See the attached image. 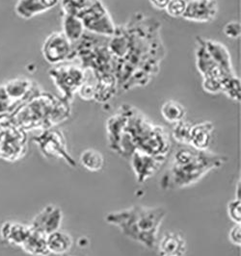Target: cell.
<instances>
[{"label": "cell", "instance_id": "cell-11", "mask_svg": "<svg viewBox=\"0 0 241 256\" xmlns=\"http://www.w3.org/2000/svg\"><path fill=\"white\" fill-rule=\"evenodd\" d=\"M42 53L48 63L57 66L74 60V44L63 32H53L45 40Z\"/></svg>", "mask_w": 241, "mask_h": 256}, {"label": "cell", "instance_id": "cell-3", "mask_svg": "<svg viewBox=\"0 0 241 256\" xmlns=\"http://www.w3.org/2000/svg\"><path fill=\"white\" fill-rule=\"evenodd\" d=\"M196 63L203 76L204 90L225 94L228 98L240 100V80L235 74L230 54L221 42L210 38H196Z\"/></svg>", "mask_w": 241, "mask_h": 256}, {"label": "cell", "instance_id": "cell-30", "mask_svg": "<svg viewBox=\"0 0 241 256\" xmlns=\"http://www.w3.org/2000/svg\"><path fill=\"white\" fill-rule=\"evenodd\" d=\"M240 180H238V182L236 184V191H235V194H236V200H240Z\"/></svg>", "mask_w": 241, "mask_h": 256}, {"label": "cell", "instance_id": "cell-19", "mask_svg": "<svg viewBox=\"0 0 241 256\" xmlns=\"http://www.w3.org/2000/svg\"><path fill=\"white\" fill-rule=\"evenodd\" d=\"M47 243L51 254L63 256L71 250L74 240L68 232L59 230L47 236Z\"/></svg>", "mask_w": 241, "mask_h": 256}, {"label": "cell", "instance_id": "cell-29", "mask_svg": "<svg viewBox=\"0 0 241 256\" xmlns=\"http://www.w3.org/2000/svg\"><path fill=\"white\" fill-rule=\"evenodd\" d=\"M170 0H150L152 6H154L156 9L165 10L168 3Z\"/></svg>", "mask_w": 241, "mask_h": 256}, {"label": "cell", "instance_id": "cell-20", "mask_svg": "<svg viewBox=\"0 0 241 256\" xmlns=\"http://www.w3.org/2000/svg\"><path fill=\"white\" fill-rule=\"evenodd\" d=\"M22 248L31 256H49L51 254L48 248L47 235L33 230L32 228L25 243L23 244Z\"/></svg>", "mask_w": 241, "mask_h": 256}, {"label": "cell", "instance_id": "cell-14", "mask_svg": "<svg viewBox=\"0 0 241 256\" xmlns=\"http://www.w3.org/2000/svg\"><path fill=\"white\" fill-rule=\"evenodd\" d=\"M218 13L216 0H189L181 18L195 22H210Z\"/></svg>", "mask_w": 241, "mask_h": 256}, {"label": "cell", "instance_id": "cell-21", "mask_svg": "<svg viewBox=\"0 0 241 256\" xmlns=\"http://www.w3.org/2000/svg\"><path fill=\"white\" fill-rule=\"evenodd\" d=\"M63 33L72 44H76L85 34V28L79 18L64 14Z\"/></svg>", "mask_w": 241, "mask_h": 256}, {"label": "cell", "instance_id": "cell-1", "mask_svg": "<svg viewBox=\"0 0 241 256\" xmlns=\"http://www.w3.org/2000/svg\"><path fill=\"white\" fill-rule=\"evenodd\" d=\"M160 27L158 20L140 13L116 27L107 46L118 90L146 86L157 76L165 54Z\"/></svg>", "mask_w": 241, "mask_h": 256}, {"label": "cell", "instance_id": "cell-2", "mask_svg": "<svg viewBox=\"0 0 241 256\" xmlns=\"http://www.w3.org/2000/svg\"><path fill=\"white\" fill-rule=\"evenodd\" d=\"M109 148L122 157L129 158L135 150L167 158L171 142L165 128L154 124L133 106H120L106 122Z\"/></svg>", "mask_w": 241, "mask_h": 256}, {"label": "cell", "instance_id": "cell-24", "mask_svg": "<svg viewBox=\"0 0 241 256\" xmlns=\"http://www.w3.org/2000/svg\"><path fill=\"white\" fill-rule=\"evenodd\" d=\"M192 124L182 120L175 124L173 129V138L182 144H189V134Z\"/></svg>", "mask_w": 241, "mask_h": 256}, {"label": "cell", "instance_id": "cell-10", "mask_svg": "<svg viewBox=\"0 0 241 256\" xmlns=\"http://www.w3.org/2000/svg\"><path fill=\"white\" fill-rule=\"evenodd\" d=\"M1 86L11 105L13 113L21 106L44 92L37 82L26 76L16 77Z\"/></svg>", "mask_w": 241, "mask_h": 256}, {"label": "cell", "instance_id": "cell-13", "mask_svg": "<svg viewBox=\"0 0 241 256\" xmlns=\"http://www.w3.org/2000/svg\"><path fill=\"white\" fill-rule=\"evenodd\" d=\"M63 217L61 207L58 205L48 204L35 215L29 226L33 230L48 236L52 232L60 230Z\"/></svg>", "mask_w": 241, "mask_h": 256}, {"label": "cell", "instance_id": "cell-5", "mask_svg": "<svg viewBox=\"0 0 241 256\" xmlns=\"http://www.w3.org/2000/svg\"><path fill=\"white\" fill-rule=\"evenodd\" d=\"M167 211L162 206L133 205L127 209L108 213L105 222L115 226L127 238L152 250L158 241V231Z\"/></svg>", "mask_w": 241, "mask_h": 256}, {"label": "cell", "instance_id": "cell-8", "mask_svg": "<svg viewBox=\"0 0 241 256\" xmlns=\"http://www.w3.org/2000/svg\"><path fill=\"white\" fill-rule=\"evenodd\" d=\"M49 74L61 92L60 98L69 103H72L86 79L85 70L77 64H57L49 70Z\"/></svg>", "mask_w": 241, "mask_h": 256}, {"label": "cell", "instance_id": "cell-26", "mask_svg": "<svg viewBox=\"0 0 241 256\" xmlns=\"http://www.w3.org/2000/svg\"><path fill=\"white\" fill-rule=\"evenodd\" d=\"M228 218H230L234 224H240L241 222V200L234 198L229 202L227 206Z\"/></svg>", "mask_w": 241, "mask_h": 256}, {"label": "cell", "instance_id": "cell-28", "mask_svg": "<svg viewBox=\"0 0 241 256\" xmlns=\"http://www.w3.org/2000/svg\"><path fill=\"white\" fill-rule=\"evenodd\" d=\"M228 240L229 242L237 246L241 244V226L240 224H235L230 230L228 231Z\"/></svg>", "mask_w": 241, "mask_h": 256}, {"label": "cell", "instance_id": "cell-15", "mask_svg": "<svg viewBox=\"0 0 241 256\" xmlns=\"http://www.w3.org/2000/svg\"><path fill=\"white\" fill-rule=\"evenodd\" d=\"M159 256H185L187 243L183 235L175 231L165 232L156 244Z\"/></svg>", "mask_w": 241, "mask_h": 256}, {"label": "cell", "instance_id": "cell-17", "mask_svg": "<svg viewBox=\"0 0 241 256\" xmlns=\"http://www.w3.org/2000/svg\"><path fill=\"white\" fill-rule=\"evenodd\" d=\"M59 2L60 0H18L15 12L24 20H30L54 8Z\"/></svg>", "mask_w": 241, "mask_h": 256}, {"label": "cell", "instance_id": "cell-16", "mask_svg": "<svg viewBox=\"0 0 241 256\" xmlns=\"http://www.w3.org/2000/svg\"><path fill=\"white\" fill-rule=\"evenodd\" d=\"M30 232V226L19 222L7 220L0 226V239L10 246L22 248Z\"/></svg>", "mask_w": 241, "mask_h": 256}, {"label": "cell", "instance_id": "cell-4", "mask_svg": "<svg viewBox=\"0 0 241 256\" xmlns=\"http://www.w3.org/2000/svg\"><path fill=\"white\" fill-rule=\"evenodd\" d=\"M225 155L193 148H182L174 154L170 166L163 174L159 186L163 190H177L196 184L211 170L227 161Z\"/></svg>", "mask_w": 241, "mask_h": 256}, {"label": "cell", "instance_id": "cell-23", "mask_svg": "<svg viewBox=\"0 0 241 256\" xmlns=\"http://www.w3.org/2000/svg\"><path fill=\"white\" fill-rule=\"evenodd\" d=\"M161 114L166 122L176 124L184 120L186 110L184 106L178 102L168 100L161 107Z\"/></svg>", "mask_w": 241, "mask_h": 256}, {"label": "cell", "instance_id": "cell-7", "mask_svg": "<svg viewBox=\"0 0 241 256\" xmlns=\"http://www.w3.org/2000/svg\"><path fill=\"white\" fill-rule=\"evenodd\" d=\"M28 150L27 132L15 126L9 115L0 116V159L17 162Z\"/></svg>", "mask_w": 241, "mask_h": 256}, {"label": "cell", "instance_id": "cell-9", "mask_svg": "<svg viewBox=\"0 0 241 256\" xmlns=\"http://www.w3.org/2000/svg\"><path fill=\"white\" fill-rule=\"evenodd\" d=\"M33 141L38 144L39 148L44 156L63 159L67 165L76 168V161L68 150L67 142L62 131L53 128L43 130L33 138Z\"/></svg>", "mask_w": 241, "mask_h": 256}, {"label": "cell", "instance_id": "cell-27", "mask_svg": "<svg viewBox=\"0 0 241 256\" xmlns=\"http://www.w3.org/2000/svg\"><path fill=\"white\" fill-rule=\"evenodd\" d=\"M225 35L230 38H238L240 37L241 27L238 22H230L224 26Z\"/></svg>", "mask_w": 241, "mask_h": 256}, {"label": "cell", "instance_id": "cell-25", "mask_svg": "<svg viewBox=\"0 0 241 256\" xmlns=\"http://www.w3.org/2000/svg\"><path fill=\"white\" fill-rule=\"evenodd\" d=\"M186 0H170L166 7V12L173 18L182 16L186 8Z\"/></svg>", "mask_w": 241, "mask_h": 256}, {"label": "cell", "instance_id": "cell-22", "mask_svg": "<svg viewBox=\"0 0 241 256\" xmlns=\"http://www.w3.org/2000/svg\"><path fill=\"white\" fill-rule=\"evenodd\" d=\"M79 162L87 170L98 172L102 170L105 160L102 152L94 148H88L80 154Z\"/></svg>", "mask_w": 241, "mask_h": 256}, {"label": "cell", "instance_id": "cell-18", "mask_svg": "<svg viewBox=\"0 0 241 256\" xmlns=\"http://www.w3.org/2000/svg\"><path fill=\"white\" fill-rule=\"evenodd\" d=\"M214 126L210 122L192 124L189 134V144L191 148L198 150H206L212 140Z\"/></svg>", "mask_w": 241, "mask_h": 256}, {"label": "cell", "instance_id": "cell-12", "mask_svg": "<svg viewBox=\"0 0 241 256\" xmlns=\"http://www.w3.org/2000/svg\"><path fill=\"white\" fill-rule=\"evenodd\" d=\"M128 159L135 174L136 181L142 184L157 174L167 158L156 157L141 150H135Z\"/></svg>", "mask_w": 241, "mask_h": 256}, {"label": "cell", "instance_id": "cell-6", "mask_svg": "<svg viewBox=\"0 0 241 256\" xmlns=\"http://www.w3.org/2000/svg\"><path fill=\"white\" fill-rule=\"evenodd\" d=\"M71 113V103L44 90L9 116L15 126L27 132L53 128L67 120Z\"/></svg>", "mask_w": 241, "mask_h": 256}]
</instances>
